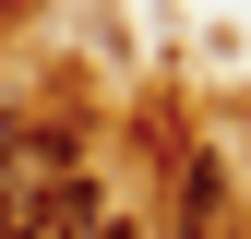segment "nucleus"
Masks as SVG:
<instances>
[{"label":"nucleus","instance_id":"1","mask_svg":"<svg viewBox=\"0 0 251 239\" xmlns=\"http://www.w3.org/2000/svg\"><path fill=\"white\" fill-rule=\"evenodd\" d=\"M72 203H84L72 143L60 132H0V239H48Z\"/></svg>","mask_w":251,"mask_h":239},{"label":"nucleus","instance_id":"2","mask_svg":"<svg viewBox=\"0 0 251 239\" xmlns=\"http://www.w3.org/2000/svg\"><path fill=\"white\" fill-rule=\"evenodd\" d=\"M179 215H192V239H215V215H227V179H215V156H192V203H179Z\"/></svg>","mask_w":251,"mask_h":239},{"label":"nucleus","instance_id":"3","mask_svg":"<svg viewBox=\"0 0 251 239\" xmlns=\"http://www.w3.org/2000/svg\"><path fill=\"white\" fill-rule=\"evenodd\" d=\"M72 239H132V227H120L108 203H84V227H72Z\"/></svg>","mask_w":251,"mask_h":239}]
</instances>
